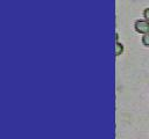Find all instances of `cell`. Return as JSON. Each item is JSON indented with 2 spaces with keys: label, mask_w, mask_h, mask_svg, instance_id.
Wrapping results in <instances>:
<instances>
[{
  "label": "cell",
  "mask_w": 149,
  "mask_h": 139,
  "mask_svg": "<svg viewBox=\"0 0 149 139\" xmlns=\"http://www.w3.org/2000/svg\"><path fill=\"white\" fill-rule=\"evenodd\" d=\"M135 28L139 32L148 34L149 32V21L147 20H137L135 22Z\"/></svg>",
  "instance_id": "6da1fadb"
},
{
  "label": "cell",
  "mask_w": 149,
  "mask_h": 139,
  "mask_svg": "<svg viewBox=\"0 0 149 139\" xmlns=\"http://www.w3.org/2000/svg\"><path fill=\"white\" fill-rule=\"evenodd\" d=\"M122 51H123V45H122L121 43L116 42V43H115V54H116V56H119Z\"/></svg>",
  "instance_id": "7a4b0ae2"
},
{
  "label": "cell",
  "mask_w": 149,
  "mask_h": 139,
  "mask_svg": "<svg viewBox=\"0 0 149 139\" xmlns=\"http://www.w3.org/2000/svg\"><path fill=\"white\" fill-rule=\"evenodd\" d=\"M142 42H143L144 45H149V32L143 35V37H142Z\"/></svg>",
  "instance_id": "3957f363"
},
{
  "label": "cell",
  "mask_w": 149,
  "mask_h": 139,
  "mask_svg": "<svg viewBox=\"0 0 149 139\" xmlns=\"http://www.w3.org/2000/svg\"><path fill=\"white\" fill-rule=\"evenodd\" d=\"M143 15H144V17L147 19V21H149V8H146V9H144Z\"/></svg>",
  "instance_id": "277c9868"
}]
</instances>
